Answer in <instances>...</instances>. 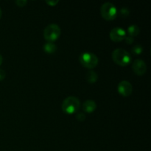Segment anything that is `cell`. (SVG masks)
I'll list each match as a JSON object with an SVG mask.
<instances>
[{"label": "cell", "instance_id": "obj_11", "mask_svg": "<svg viewBox=\"0 0 151 151\" xmlns=\"http://www.w3.org/2000/svg\"><path fill=\"white\" fill-rule=\"evenodd\" d=\"M140 32V29L139 27L138 26H137V25H131V26H129L128 27V35L131 37H135V36H137V35L139 34Z\"/></svg>", "mask_w": 151, "mask_h": 151}, {"label": "cell", "instance_id": "obj_13", "mask_svg": "<svg viewBox=\"0 0 151 151\" xmlns=\"http://www.w3.org/2000/svg\"><path fill=\"white\" fill-rule=\"evenodd\" d=\"M143 52V47L141 45H136L131 50V52L135 55H141Z\"/></svg>", "mask_w": 151, "mask_h": 151}, {"label": "cell", "instance_id": "obj_3", "mask_svg": "<svg viewBox=\"0 0 151 151\" xmlns=\"http://www.w3.org/2000/svg\"><path fill=\"white\" fill-rule=\"evenodd\" d=\"M61 30L58 25L50 24L47 25L44 30V38L47 42L53 43L57 41L60 37Z\"/></svg>", "mask_w": 151, "mask_h": 151}, {"label": "cell", "instance_id": "obj_7", "mask_svg": "<svg viewBox=\"0 0 151 151\" xmlns=\"http://www.w3.org/2000/svg\"><path fill=\"white\" fill-rule=\"evenodd\" d=\"M117 90L120 95L123 97H129L133 92V86L129 81H122L118 84Z\"/></svg>", "mask_w": 151, "mask_h": 151}, {"label": "cell", "instance_id": "obj_18", "mask_svg": "<svg viewBox=\"0 0 151 151\" xmlns=\"http://www.w3.org/2000/svg\"><path fill=\"white\" fill-rule=\"evenodd\" d=\"M125 42H126V44H131L134 43V38H133V37L129 36V35H128V36L126 35V37H125Z\"/></svg>", "mask_w": 151, "mask_h": 151}, {"label": "cell", "instance_id": "obj_12", "mask_svg": "<svg viewBox=\"0 0 151 151\" xmlns=\"http://www.w3.org/2000/svg\"><path fill=\"white\" fill-rule=\"evenodd\" d=\"M57 50V47L54 43L47 42L44 45V51L47 54H53Z\"/></svg>", "mask_w": 151, "mask_h": 151}, {"label": "cell", "instance_id": "obj_4", "mask_svg": "<svg viewBox=\"0 0 151 151\" xmlns=\"http://www.w3.org/2000/svg\"><path fill=\"white\" fill-rule=\"evenodd\" d=\"M101 16L105 20L113 21L117 16V9L114 4L111 2H106L101 6L100 8Z\"/></svg>", "mask_w": 151, "mask_h": 151}, {"label": "cell", "instance_id": "obj_8", "mask_svg": "<svg viewBox=\"0 0 151 151\" xmlns=\"http://www.w3.org/2000/svg\"><path fill=\"white\" fill-rule=\"evenodd\" d=\"M132 69L136 75L139 76H142L146 73L147 66L145 62L142 59H137L132 63Z\"/></svg>", "mask_w": 151, "mask_h": 151}, {"label": "cell", "instance_id": "obj_6", "mask_svg": "<svg viewBox=\"0 0 151 151\" xmlns=\"http://www.w3.org/2000/svg\"><path fill=\"white\" fill-rule=\"evenodd\" d=\"M109 37L114 42H120L125 40L126 37V31L121 27L113 28L109 33Z\"/></svg>", "mask_w": 151, "mask_h": 151}, {"label": "cell", "instance_id": "obj_1", "mask_svg": "<svg viewBox=\"0 0 151 151\" xmlns=\"http://www.w3.org/2000/svg\"><path fill=\"white\" fill-rule=\"evenodd\" d=\"M81 107L80 100L76 97H68L62 103V111L66 114H73L79 110Z\"/></svg>", "mask_w": 151, "mask_h": 151}, {"label": "cell", "instance_id": "obj_20", "mask_svg": "<svg viewBox=\"0 0 151 151\" xmlns=\"http://www.w3.org/2000/svg\"><path fill=\"white\" fill-rule=\"evenodd\" d=\"M2 62H3V58H2V56H1V55H0V66H1V65Z\"/></svg>", "mask_w": 151, "mask_h": 151}, {"label": "cell", "instance_id": "obj_16", "mask_svg": "<svg viewBox=\"0 0 151 151\" xmlns=\"http://www.w3.org/2000/svg\"><path fill=\"white\" fill-rule=\"evenodd\" d=\"M77 119L80 122H83V121L85 120L86 119V116H85V114L83 113H78L76 116Z\"/></svg>", "mask_w": 151, "mask_h": 151}, {"label": "cell", "instance_id": "obj_9", "mask_svg": "<svg viewBox=\"0 0 151 151\" xmlns=\"http://www.w3.org/2000/svg\"><path fill=\"white\" fill-rule=\"evenodd\" d=\"M83 111L87 114L93 113L97 109V104L94 100H88L83 103L82 106Z\"/></svg>", "mask_w": 151, "mask_h": 151}, {"label": "cell", "instance_id": "obj_2", "mask_svg": "<svg viewBox=\"0 0 151 151\" xmlns=\"http://www.w3.org/2000/svg\"><path fill=\"white\" fill-rule=\"evenodd\" d=\"M112 59L118 66H126L131 62V56L129 52L123 49H116L112 52Z\"/></svg>", "mask_w": 151, "mask_h": 151}, {"label": "cell", "instance_id": "obj_17", "mask_svg": "<svg viewBox=\"0 0 151 151\" xmlns=\"http://www.w3.org/2000/svg\"><path fill=\"white\" fill-rule=\"evenodd\" d=\"M59 1H56V0H51V1H46V3L48 4L49 6H51V7H55V5H57L58 4Z\"/></svg>", "mask_w": 151, "mask_h": 151}, {"label": "cell", "instance_id": "obj_19", "mask_svg": "<svg viewBox=\"0 0 151 151\" xmlns=\"http://www.w3.org/2000/svg\"><path fill=\"white\" fill-rule=\"evenodd\" d=\"M5 76H6V73L5 72H4V70L0 69V81L4 80V78H5Z\"/></svg>", "mask_w": 151, "mask_h": 151}, {"label": "cell", "instance_id": "obj_14", "mask_svg": "<svg viewBox=\"0 0 151 151\" xmlns=\"http://www.w3.org/2000/svg\"><path fill=\"white\" fill-rule=\"evenodd\" d=\"M119 15L123 18L128 17L130 15V10L128 8H126V7H123V8H122L119 10Z\"/></svg>", "mask_w": 151, "mask_h": 151}, {"label": "cell", "instance_id": "obj_15", "mask_svg": "<svg viewBox=\"0 0 151 151\" xmlns=\"http://www.w3.org/2000/svg\"><path fill=\"white\" fill-rule=\"evenodd\" d=\"M16 4H17L18 7H24L27 4V1H25V0H17V1H16Z\"/></svg>", "mask_w": 151, "mask_h": 151}, {"label": "cell", "instance_id": "obj_5", "mask_svg": "<svg viewBox=\"0 0 151 151\" xmlns=\"http://www.w3.org/2000/svg\"><path fill=\"white\" fill-rule=\"evenodd\" d=\"M79 60L81 65L87 69H94L98 64V58L91 52H83L80 55Z\"/></svg>", "mask_w": 151, "mask_h": 151}, {"label": "cell", "instance_id": "obj_21", "mask_svg": "<svg viewBox=\"0 0 151 151\" xmlns=\"http://www.w3.org/2000/svg\"><path fill=\"white\" fill-rule=\"evenodd\" d=\"M1 16H2V12H1V8H0V19L1 18Z\"/></svg>", "mask_w": 151, "mask_h": 151}, {"label": "cell", "instance_id": "obj_10", "mask_svg": "<svg viewBox=\"0 0 151 151\" xmlns=\"http://www.w3.org/2000/svg\"><path fill=\"white\" fill-rule=\"evenodd\" d=\"M86 79L87 82L88 83L93 84L97 82V79H98V76H97V73L94 71H88L86 75Z\"/></svg>", "mask_w": 151, "mask_h": 151}]
</instances>
